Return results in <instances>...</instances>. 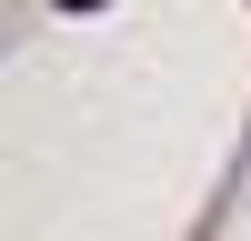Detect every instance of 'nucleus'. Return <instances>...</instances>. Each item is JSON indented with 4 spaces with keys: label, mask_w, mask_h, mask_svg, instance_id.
Instances as JSON below:
<instances>
[{
    "label": "nucleus",
    "mask_w": 251,
    "mask_h": 241,
    "mask_svg": "<svg viewBox=\"0 0 251 241\" xmlns=\"http://www.w3.org/2000/svg\"><path fill=\"white\" fill-rule=\"evenodd\" d=\"M60 10H91V0H60Z\"/></svg>",
    "instance_id": "1"
}]
</instances>
